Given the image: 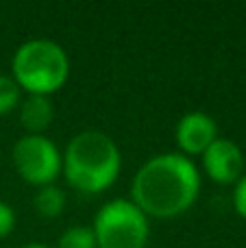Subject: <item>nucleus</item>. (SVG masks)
<instances>
[{
    "mask_svg": "<svg viewBox=\"0 0 246 248\" xmlns=\"http://www.w3.org/2000/svg\"><path fill=\"white\" fill-rule=\"evenodd\" d=\"M200 194V172L181 153H161L146 159L131 181V201L148 218H177Z\"/></svg>",
    "mask_w": 246,
    "mask_h": 248,
    "instance_id": "f257e3e1",
    "label": "nucleus"
},
{
    "mask_svg": "<svg viewBox=\"0 0 246 248\" xmlns=\"http://www.w3.org/2000/svg\"><path fill=\"white\" fill-rule=\"evenodd\" d=\"M61 174L81 194H100L118 181L122 155L111 135L103 131H81L68 141Z\"/></svg>",
    "mask_w": 246,
    "mask_h": 248,
    "instance_id": "f03ea898",
    "label": "nucleus"
},
{
    "mask_svg": "<svg viewBox=\"0 0 246 248\" xmlns=\"http://www.w3.org/2000/svg\"><path fill=\"white\" fill-rule=\"evenodd\" d=\"M11 77L29 96H50L70 77L68 52L48 37L26 39L13 52Z\"/></svg>",
    "mask_w": 246,
    "mask_h": 248,
    "instance_id": "7ed1b4c3",
    "label": "nucleus"
},
{
    "mask_svg": "<svg viewBox=\"0 0 246 248\" xmlns=\"http://www.w3.org/2000/svg\"><path fill=\"white\" fill-rule=\"evenodd\" d=\"M92 231L98 248H146L151 222L133 201L113 198L98 209Z\"/></svg>",
    "mask_w": 246,
    "mask_h": 248,
    "instance_id": "20e7f679",
    "label": "nucleus"
},
{
    "mask_svg": "<svg viewBox=\"0 0 246 248\" xmlns=\"http://www.w3.org/2000/svg\"><path fill=\"white\" fill-rule=\"evenodd\" d=\"M11 159L17 174L31 185H50L57 181L63 168V155L52 140L46 135L26 133L13 144Z\"/></svg>",
    "mask_w": 246,
    "mask_h": 248,
    "instance_id": "39448f33",
    "label": "nucleus"
},
{
    "mask_svg": "<svg viewBox=\"0 0 246 248\" xmlns=\"http://www.w3.org/2000/svg\"><path fill=\"white\" fill-rule=\"evenodd\" d=\"M203 170L212 181L220 185L238 183L244 176V153L233 140L218 137L203 155Z\"/></svg>",
    "mask_w": 246,
    "mask_h": 248,
    "instance_id": "423d86ee",
    "label": "nucleus"
},
{
    "mask_svg": "<svg viewBox=\"0 0 246 248\" xmlns=\"http://www.w3.org/2000/svg\"><path fill=\"white\" fill-rule=\"evenodd\" d=\"M218 124L205 111H187L179 118L174 126V140H177L179 153L185 157L203 155L214 141L218 140Z\"/></svg>",
    "mask_w": 246,
    "mask_h": 248,
    "instance_id": "0eeeda50",
    "label": "nucleus"
},
{
    "mask_svg": "<svg viewBox=\"0 0 246 248\" xmlns=\"http://www.w3.org/2000/svg\"><path fill=\"white\" fill-rule=\"evenodd\" d=\"M55 118V107L50 103V96H26L20 103V122L26 133L44 135Z\"/></svg>",
    "mask_w": 246,
    "mask_h": 248,
    "instance_id": "6e6552de",
    "label": "nucleus"
},
{
    "mask_svg": "<svg viewBox=\"0 0 246 248\" xmlns=\"http://www.w3.org/2000/svg\"><path fill=\"white\" fill-rule=\"evenodd\" d=\"M33 205L37 209V214H42L44 218H57L65 209V192L61 187H57L55 183L44 185L35 194Z\"/></svg>",
    "mask_w": 246,
    "mask_h": 248,
    "instance_id": "1a4fd4ad",
    "label": "nucleus"
},
{
    "mask_svg": "<svg viewBox=\"0 0 246 248\" xmlns=\"http://www.w3.org/2000/svg\"><path fill=\"white\" fill-rule=\"evenodd\" d=\"M57 248H98V246H96V237L92 227L74 224V227H68L59 235Z\"/></svg>",
    "mask_w": 246,
    "mask_h": 248,
    "instance_id": "9d476101",
    "label": "nucleus"
},
{
    "mask_svg": "<svg viewBox=\"0 0 246 248\" xmlns=\"http://www.w3.org/2000/svg\"><path fill=\"white\" fill-rule=\"evenodd\" d=\"M22 103V90L11 74H0V116L11 113Z\"/></svg>",
    "mask_w": 246,
    "mask_h": 248,
    "instance_id": "9b49d317",
    "label": "nucleus"
},
{
    "mask_svg": "<svg viewBox=\"0 0 246 248\" xmlns=\"http://www.w3.org/2000/svg\"><path fill=\"white\" fill-rule=\"evenodd\" d=\"M15 222H17V216L13 211V207L9 202L0 201V240L7 237L15 229Z\"/></svg>",
    "mask_w": 246,
    "mask_h": 248,
    "instance_id": "f8f14e48",
    "label": "nucleus"
},
{
    "mask_svg": "<svg viewBox=\"0 0 246 248\" xmlns=\"http://www.w3.org/2000/svg\"><path fill=\"white\" fill-rule=\"evenodd\" d=\"M233 209L238 211V216H242L246 220V174L235 183L233 189Z\"/></svg>",
    "mask_w": 246,
    "mask_h": 248,
    "instance_id": "ddd939ff",
    "label": "nucleus"
},
{
    "mask_svg": "<svg viewBox=\"0 0 246 248\" xmlns=\"http://www.w3.org/2000/svg\"><path fill=\"white\" fill-rule=\"evenodd\" d=\"M22 248H50V246L42 244V242H29V244H24Z\"/></svg>",
    "mask_w": 246,
    "mask_h": 248,
    "instance_id": "4468645a",
    "label": "nucleus"
}]
</instances>
